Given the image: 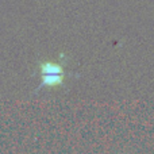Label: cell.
<instances>
[{
	"label": "cell",
	"instance_id": "obj_1",
	"mask_svg": "<svg viewBox=\"0 0 154 154\" xmlns=\"http://www.w3.org/2000/svg\"><path fill=\"white\" fill-rule=\"evenodd\" d=\"M62 79V70L58 65L46 64L43 65V82L46 84H57Z\"/></svg>",
	"mask_w": 154,
	"mask_h": 154
}]
</instances>
